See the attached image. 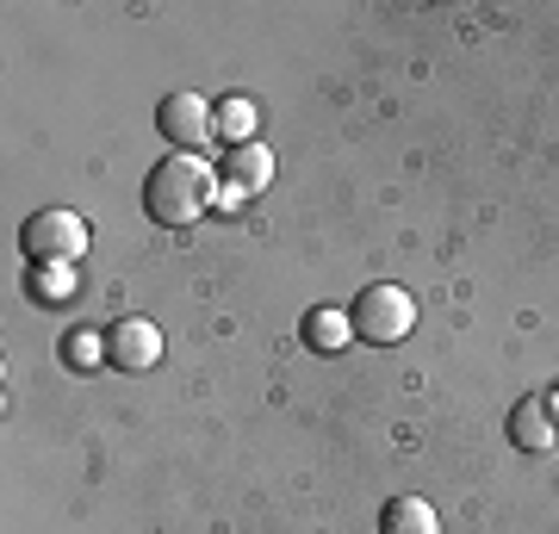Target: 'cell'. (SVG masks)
<instances>
[{"mask_svg":"<svg viewBox=\"0 0 559 534\" xmlns=\"http://www.w3.org/2000/svg\"><path fill=\"white\" fill-rule=\"evenodd\" d=\"M205 205H212V168H205L200 156H187V150L162 156L156 168H150V180H143V212H150V224H162V230L200 224Z\"/></svg>","mask_w":559,"mask_h":534,"instance_id":"obj_1","label":"cell"},{"mask_svg":"<svg viewBox=\"0 0 559 534\" xmlns=\"http://www.w3.org/2000/svg\"><path fill=\"white\" fill-rule=\"evenodd\" d=\"M348 323H355L360 342H373V348H392L417 330V298L392 286V280H373V286H360V298L348 305Z\"/></svg>","mask_w":559,"mask_h":534,"instance_id":"obj_2","label":"cell"},{"mask_svg":"<svg viewBox=\"0 0 559 534\" xmlns=\"http://www.w3.org/2000/svg\"><path fill=\"white\" fill-rule=\"evenodd\" d=\"M87 218L81 212H62V205H50V212H32L20 230V249L32 261H81L87 256Z\"/></svg>","mask_w":559,"mask_h":534,"instance_id":"obj_3","label":"cell"},{"mask_svg":"<svg viewBox=\"0 0 559 534\" xmlns=\"http://www.w3.org/2000/svg\"><path fill=\"white\" fill-rule=\"evenodd\" d=\"M156 131L175 143V150H187V156H193L200 143L218 138V119H212V106H205L200 94H187V87H180V94H168L156 106Z\"/></svg>","mask_w":559,"mask_h":534,"instance_id":"obj_4","label":"cell"},{"mask_svg":"<svg viewBox=\"0 0 559 534\" xmlns=\"http://www.w3.org/2000/svg\"><path fill=\"white\" fill-rule=\"evenodd\" d=\"M162 360V330L150 317H119L112 330H106V367H119V373H150Z\"/></svg>","mask_w":559,"mask_h":534,"instance_id":"obj_5","label":"cell"},{"mask_svg":"<svg viewBox=\"0 0 559 534\" xmlns=\"http://www.w3.org/2000/svg\"><path fill=\"white\" fill-rule=\"evenodd\" d=\"M274 180V150L261 138H249V143H237V150H224V168H218V187L230 199H249V193H261Z\"/></svg>","mask_w":559,"mask_h":534,"instance_id":"obj_6","label":"cell"},{"mask_svg":"<svg viewBox=\"0 0 559 534\" xmlns=\"http://www.w3.org/2000/svg\"><path fill=\"white\" fill-rule=\"evenodd\" d=\"M510 441H516L522 454H547L559 448V416L547 397H516L510 404Z\"/></svg>","mask_w":559,"mask_h":534,"instance_id":"obj_7","label":"cell"},{"mask_svg":"<svg viewBox=\"0 0 559 534\" xmlns=\"http://www.w3.org/2000/svg\"><path fill=\"white\" fill-rule=\"evenodd\" d=\"M380 534H441V522H436V503L429 497H392L380 510Z\"/></svg>","mask_w":559,"mask_h":534,"instance_id":"obj_8","label":"cell"},{"mask_svg":"<svg viewBox=\"0 0 559 534\" xmlns=\"http://www.w3.org/2000/svg\"><path fill=\"white\" fill-rule=\"evenodd\" d=\"M305 342H311L318 355H342V348L355 342V323H348V311H336V305H318V311L305 317Z\"/></svg>","mask_w":559,"mask_h":534,"instance_id":"obj_9","label":"cell"},{"mask_svg":"<svg viewBox=\"0 0 559 534\" xmlns=\"http://www.w3.org/2000/svg\"><path fill=\"white\" fill-rule=\"evenodd\" d=\"M32 298L38 305H69V298L81 293V280H75V261H32Z\"/></svg>","mask_w":559,"mask_h":534,"instance_id":"obj_10","label":"cell"},{"mask_svg":"<svg viewBox=\"0 0 559 534\" xmlns=\"http://www.w3.org/2000/svg\"><path fill=\"white\" fill-rule=\"evenodd\" d=\"M212 119H218V138H230V150H237V143H249V131H255L249 99H218V106H212Z\"/></svg>","mask_w":559,"mask_h":534,"instance_id":"obj_11","label":"cell"},{"mask_svg":"<svg viewBox=\"0 0 559 534\" xmlns=\"http://www.w3.org/2000/svg\"><path fill=\"white\" fill-rule=\"evenodd\" d=\"M547 404H554V416H559V392H554V397H547Z\"/></svg>","mask_w":559,"mask_h":534,"instance_id":"obj_12","label":"cell"}]
</instances>
